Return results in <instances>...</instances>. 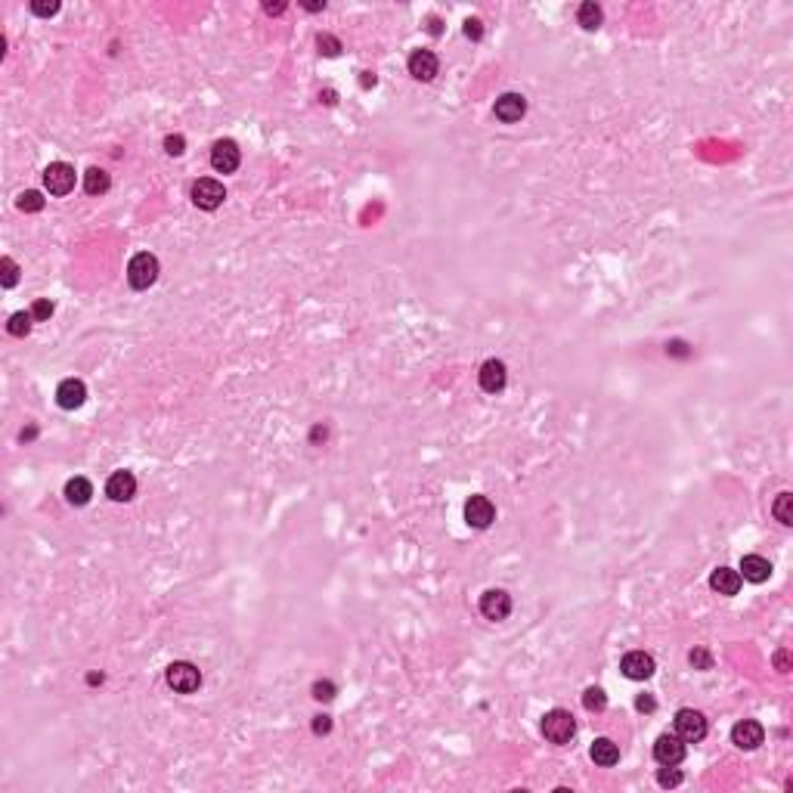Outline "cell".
I'll return each mask as SVG.
<instances>
[{
  "mask_svg": "<svg viewBox=\"0 0 793 793\" xmlns=\"http://www.w3.org/2000/svg\"><path fill=\"white\" fill-rule=\"evenodd\" d=\"M542 735H545V740H552V744L564 747L576 735V719L567 710H561V706L558 710H549L542 716Z\"/></svg>",
  "mask_w": 793,
  "mask_h": 793,
  "instance_id": "6da1fadb",
  "label": "cell"
},
{
  "mask_svg": "<svg viewBox=\"0 0 793 793\" xmlns=\"http://www.w3.org/2000/svg\"><path fill=\"white\" fill-rule=\"evenodd\" d=\"M158 279V258L149 251H140L133 254L131 263H127V283H131V288H136V292H146V288L155 285Z\"/></svg>",
  "mask_w": 793,
  "mask_h": 793,
  "instance_id": "7a4b0ae2",
  "label": "cell"
},
{
  "mask_svg": "<svg viewBox=\"0 0 793 793\" xmlns=\"http://www.w3.org/2000/svg\"><path fill=\"white\" fill-rule=\"evenodd\" d=\"M165 679H168V685L174 688L177 694H192V691H199V685H202L199 667H192V663H186V660L170 663L168 672H165Z\"/></svg>",
  "mask_w": 793,
  "mask_h": 793,
  "instance_id": "3957f363",
  "label": "cell"
},
{
  "mask_svg": "<svg viewBox=\"0 0 793 793\" xmlns=\"http://www.w3.org/2000/svg\"><path fill=\"white\" fill-rule=\"evenodd\" d=\"M676 735L685 740V744H701V740L706 738V716L701 710H691V706L679 710L676 713Z\"/></svg>",
  "mask_w": 793,
  "mask_h": 793,
  "instance_id": "277c9868",
  "label": "cell"
},
{
  "mask_svg": "<svg viewBox=\"0 0 793 793\" xmlns=\"http://www.w3.org/2000/svg\"><path fill=\"white\" fill-rule=\"evenodd\" d=\"M226 199L224 183L214 180V177H202V180L192 183V204L202 211H217Z\"/></svg>",
  "mask_w": 793,
  "mask_h": 793,
  "instance_id": "5b68a950",
  "label": "cell"
},
{
  "mask_svg": "<svg viewBox=\"0 0 793 793\" xmlns=\"http://www.w3.org/2000/svg\"><path fill=\"white\" fill-rule=\"evenodd\" d=\"M44 186L50 195H68L75 190V168L68 161H53L44 170Z\"/></svg>",
  "mask_w": 793,
  "mask_h": 793,
  "instance_id": "8992f818",
  "label": "cell"
},
{
  "mask_svg": "<svg viewBox=\"0 0 793 793\" xmlns=\"http://www.w3.org/2000/svg\"><path fill=\"white\" fill-rule=\"evenodd\" d=\"M239 161H242V149H239L236 140H217L211 146V168L217 174H233L239 168Z\"/></svg>",
  "mask_w": 793,
  "mask_h": 793,
  "instance_id": "52a82bcc",
  "label": "cell"
},
{
  "mask_svg": "<svg viewBox=\"0 0 793 793\" xmlns=\"http://www.w3.org/2000/svg\"><path fill=\"white\" fill-rule=\"evenodd\" d=\"M465 521L471 527H477V530H487V527L496 521V505H493L487 496L477 493V496H471L465 502Z\"/></svg>",
  "mask_w": 793,
  "mask_h": 793,
  "instance_id": "ba28073f",
  "label": "cell"
},
{
  "mask_svg": "<svg viewBox=\"0 0 793 793\" xmlns=\"http://www.w3.org/2000/svg\"><path fill=\"white\" fill-rule=\"evenodd\" d=\"M620 669H623L626 679L645 682V679L654 676V657L645 654V651H629V654H623V660H620Z\"/></svg>",
  "mask_w": 793,
  "mask_h": 793,
  "instance_id": "9c48e42d",
  "label": "cell"
},
{
  "mask_svg": "<svg viewBox=\"0 0 793 793\" xmlns=\"http://www.w3.org/2000/svg\"><path fill=\"white\" fill-rule=\"evenodd\" d=\"M654 760L660 765H679L685 760V740L679 735H660L654 740Z\"/></svg>",
  "mask_w": 793,
  "mask_h": 793,
  "instance_id": "30bf717a",
  "label": "cell"
},
{
  "mask_svg": "<svg viewBox=\"0 0 793 793\" xmlns=\"http://www.w3.org/2000/svg\"><path fill=\"white\" fill-rule=\"evenodd\" d=\"M493 112H496V118L502 124H515L527 115V99L521 97V93H502V97L496 99V106H493Z\"/></svg>",
  "mask_w": 793,
  "mask_h": 793,
  "instance_id": "8fae6325",
  "label": "cell"
},
{
  "mask_svg": "<svg viewBox=\"0 0 793 793\" xmlns=\"http://www.w3.org/2000/svg\"><path fill=\"white\" fill-rule=\"evenodd\" d=\"M481 613L487 620H505L508 613H511V595L505 592V589H490V592H483L481 595Z\"/></svg>",
  "mask_w": 793,
  "mask_h": 793,
  "instance_id": "7c38bea8",
  "label": "cell"
},
{
  "mask_svg": "<svg viewBox=\"0 0 793 793\" xmlns=\"http://www.w3.org/2000/svg\"><path fill=\"white\" fill-rule=\"evenodd\" d=\"M765 740V728L756 719H744L731 728V744L740 750H756Z\"/></svg>",
  "mask_w": 793,
  "mask_h": 793,
  "instance_id": "4fadbf2b",
  "label": "cell"
},
{
  "mask_svg": "<svg viewBox=\"0 0 793 793\" xmlns=\"http://www.w3.org/2000/svg\"><path fill=\"white\" fill-rule=\"evenodd\" d=\"M477 381H481V390H487V394H499L502 388H505L508 381V369L502 360H487L481 366V372H477Z\"/></svg>",
  "mask_w": 793,
  "mask_h": 793,
  "instance_id": "5bb4252c",
  "label": "cell"
},
{
  "mask_svg": "<svg viewBox=\"0 0 793 793\" xmlns=\"http://www.w3.org/2000/svg\"><path fill=\"white\" fill-rule=\"evenodd\" d=\"M437 68H440V62L431 50H412V56H409V75L415 81H434L437 78Z\"/></svg>",
  "mask_w": 793,
  "mask_h": 793,
  "instance_id": "9a60e30c",
  "label": "cell"
},
{
  "mask_svg": "<svg viewBox=\"0 0 793 793\" xmlns=\"http://www.w3.org/2000/svg\"><path fill=\"white\" fill-rule=\"evenodd\" d=\"M84 400H87V388H84L81 378H65L59 381L56 388V403L62 409H78L84 406Z\"/></svg>",
  "mask_w": 793,
  "mask_h": 793,
  "instance_id": "2e32d148",
  "label": "cell"
},
{
  "mask_svg": "<svg viewBox=\"0 0 793 793\" xmlns=\"http://www.w3.org/2000/svg\"><path fill=\"white\" fill-rule=\"evenodd\" d=\"M133 493H136V477H133L131 471H115V474H109V481H106V496L112 499V502H127V499H133Z\"/></svg>",
  "mask_w": 793,
  "mask_h": 793,
  "instance_id": "e0dca14e",
  "label": "cell"
},
{
  "mask_svg": "<svg viewBox=\"0 0 793 793\" xmlns=\"http://www.w3.org/2000/svg\"><path fill=\"white\" fill-rule=\"evenodd\" d=\"M740 583H744V579H740V574H738V570H731V567H716L713 576H710V589L719 592V595H726V598H731V595L740 592Z\"/></svg>",
  "mask_w": 793,
  "mask_h": 793,
  "instance_id": "ac0fdd59",
  "label": "cell"
},
{
  "mask_svg": "<svg viewBox=\"0 0 793 793\" xmlns=\"http://www.w3.org/2000/svg\"><path fill=\"white\" fill-rule=\"evenodd\" d=\"M740 579H747V583H765V579H769V574H772V564H769V558H762V555H744L740 558Z\"/></svg>",
  "mask_w": 793,
  "mask_h": 793,
  "instance_id": "d6986e66",
  "label": "cell"
},
{
  "mask_svg": "<svg viewBox=\"0 0 793 793\" xmlns=\"http://www.w3.org/2000/svg\"><path fill=\"white\" fill-rule=\"evenodd\" d=\"M592 762L595 765H604V769H611V765H617L620 762V747L613 744L611 738H598V740H592Z\"/></svg>",
  "mask_w": 793,
  "mask_h": 793,
  "instance_id": "ffe728a7",
  "label": "cell"
},
{
  "mask_svg": "<svg viewBox=\"0 0 793 793\" xmlns=\"http://www.w3.org/2000/svg\"><path fill=\"white\" fill-rule=\"evenodd\" d=\"M93 496V483L87 481V477H72V481L65 483V499L72 502V505H87Z\"/></svg>",
  "mask_w": 793,
  "mask_h": 793,
  "instance_id": "44dd1931",
  "label": "cell"
},
{
  "mask_svg": "<svg viewBox=\"0 0 793 793\" xmlns=\"http://www.w3.org/2000/svg\"><path fill=\"white\" fill-rule=\"evenodd\" d=\"M112 186V180H109V174L102 168H87L84 170V192L87 195H102Z\"/></svg>",
  "mask_w": 793,
  "mask_h": 793,
  "instance_id": "7402d4cb",
  "label": "cell"
},
{
  "mask_svg": "<svg viewBox=\"0 0 793 793\" xmlns=\"http://www.w3.org/2000/svg\"><path fill=\"white\" fill-rule=\"evenodd\" d=\"M601 19H604V13H601V6L595 4V0H586V4H579V10H576V22L583 25L586 31H595L601 25Z\"/></svg>",
  "mask_w": 793,
  "mask_h": 793,
  "instance_id": "603a6c76",
  "label": "cell"
},
{
  "mask_svg": "<svg viewBox=\"0 0 793 793\" xmlns=\"http://www.w3.org/2000/svg\"><path fill=\"white\" fill-rule=\"evenodd\" d=\"M31 322H34L31 313L19 310V313H13V317H10V322H6V332H10L13 338H25L31 332Z\"/></svg>",
  "mask_w": 793,
  "mask_h": 793,
  "instance_id": "cb8c5ba5",
  "label": "cell"
},
{
  "mask_svg": "<svg viewBox=\"0 0 793 793\" xmlns=\"http://www.w3.org/2000/svg\"><path fill=\"white\" fill-rule=\"evenodd\" d=\"M772 511H775V518H778L784 527H790V524H793V496H790V493H778V499H775Z\"/></svg>",
  "mask_w": 793,
  "mask_h": 793,
  "instance_id": "d4e9b609",
  "label": "cell"
},
{
  "mask_svg": "<svg viewBox=\"0 0 793 793\" xmlns=\"http://www.w3.org/2000/svg\"><path fill=\"white\" fill-rule=\"evenodd\" d=\"M16 204H19V211H25V214H38V211L44 208V195H40L38 190H25L19 199H16Z\"/></svg>",
  "mask_w": 793,
  "mask_h": 793,
  "instance_id": "484cf974",
  "label": "cell"
},
{
  "mask_svg": "<svg viewBox=\"0 0 793 793\" xmlns=\"http://www.w3.org/2000/svg\"><path fill=\"white\" fill-rule=\"evenodd\" d=\"M583 706L589 713H601L604 706H608V694H604L601 688H595V685L586 688V691H583Z\"/></svg>",
  "mask_w": 793,
  "mask_h": 793,
  "instance_id": "4316f807",
  "label": "cell"
},
{
  "mask_svg": "<svg viewBox=\"0 0 793 793\" xmlns=\"http://www.w3.org/2000/svg\"><path fill=\"white\" fill-rule=\"evenodd\" d=\"M53 310H56V307H53V301H50V297H38V301L31 304L28 313L34 317V322H47L50 317H53Z\"/></svg>",
  "mask_w": 793,
  "mask_h": 793,
  "instance_id": "83f0119b",
  "label": "cell"
},
{
  "mask_svg": "<svg viewBox=\"0 0 793 793\" xmlns=\"http://www.w3.org/2000/svg\"><path fill=\"white\" fill-rule=\"evenodd\" d=\"M0 270H4V276H0L4 288H13L16 283H19V263H16L13 258H4V261H0Z\"/></svg>",
  "mask_w": 793,
  "mask_h": 793,
  "instance_id": "f1b7e54d",
  "label": "cell"
},
{
  "mask_svg": "<svg viewBox=\"0 0 793 793\" xmlns=\"http://www.w3.org/2000/svg\"><path fill=\"white\" fill-rule=\"evenodd\" d=\"M688 663H691L694 669H713V654L706 651V647H694V651L688 654Z\"/></svg>",
  "mask_w": 793,
  "mask_h": 793,
  "instance_id": "f546056e",
  "label": "cell"
},
{
  "mask_svg": "<svg viewBox=\"0 0 793 793\" xmlns=\"http://www.w3.org/2000/svg\"><path fill=\"white\" fill-rule=\"evenodd\" d=\"M313 697H317V701H332V697L338 694V688H335V682H329V679H319V682H313Z\"/></svg>",
  "mask_w": 793,
  "mask_h": 793,
  "instance_id": "4dcf8cb0",
  "label": "cell"
},
{
  "mask_svg": "<svg viewBox=\"0 0 793 793\" xmlns=\"http://www.w3.org/2000/svg\"><path fill=\"white\" fill-rule=\"evenodd\" d=\"M657 784H660V787H679V784H682V772H676V765H663L660 775H657Z\"/></svg>",
  "mask_w": 793,
  "mask_h": 793,
  "instance_id": "1f68e13d",
  "label": "cell"
},
{
  "mask_svg": "<svg viewBox=\"0 0 793 793\" xmlns=\"http://www.w3.org/2000/svg\"><path fill=\"white\" fill-rule=\"evenodd\" d=\"M317 44H319V50H322L326 56H338V53H341V40L332 38V34H319Z\"/></svg>",
  "mask_w": 793,
  "mask_h": 793,
  "instance_id": "d6a6232c",
  "label": "cell"
},
{
  "mask_svg": "<svg viewBox=\"0 0 793 793\" xmlns=\"http://www.w3.org/2000/svg\"><path fill=\"white\" fill-rule=\"evenodd\" d=\"M183 149H186V140L180 133L165 136V152H168V155H183Z\"/></svg>",
  "mask_w": 793,
  "mask_h": 793,
  "instance_id": "836d02e7",
  "label": "cell"
},
{
  "mask_svg": "<svg viewBox=\"0 0 793 793\" xmlns=\"http://www.w3.org/2000/svg\"><path fill=\"white\" fill-rule=\"evenodd\" d=\"M31 13H34V16H56V13H59V4H56V0H50V4H40V0H34V4H31Z\"/></svg>",
  "mask_w": 793,
  "mask_h": 793,
  "instance_id": "e575fe53",
  "label": "cell"
},
{
  "mask_svg": "<svg viewBox=\"0 0 793 793\" xmlns=\"http://www.w3.org/2000/svg\"><path fill=\"white\" fill-rule=\"evenodd\" d=\"M329 731H332V716L326 713L313 716V735H329Z\"/></svg>",
  "mask_w": 793,
  "mask_h": 793,
  "instance_id": "d590c367",
  "label": "cell"
},
{
  "mask_svg": "<svg viewBox=\"0 0 793 793\" xmlns=\"http://www.w3.org/2000/svg\"><path fill=\"white\" fill-rule=\"evenodd\" d=\"M465 34L471 40H481L483 38V22L481 19H465Z\"/></svg>",
  "mask_w": 793,
  "mask_h": 793,
  "instance_id": "8d00e7d4",
  "label": "cell"
},
{
  "mask_svg": "<svg viewBox=\"0 0 793 793\" xmlns=\"http://www.w3.org/2000/svg\"><path fill=\"white\" fill-rule=\"evenodd\" d=\"M635 706H638V710H642V713H654V710H657V701H654L651 694H638Z\"/></svg>",
  "mask_w": 793,
  "mask_h": 793,
  "instance_id": "74e56055",
  "label": "cell"
},
{
  "mask_svg": "<svg viewBox=\"0 0 793 793\" xmlns=\"http://www.w3.org/2000/svg\"><path fill=\"white\" fill-rule=\"evenodd\" d=\"M775 663H778V669H781V672H787V667H790L787 651H778V654H775Z\"/></svg>",
  "mask_w": 793,
  "mask_h": 793,
  "instance_id": "f35d334b",
  "label": "cell"
},
{
  "mask_svg": "<svg viewBox=\"0 0 793 793\" xmlns=\"http://www.w3.org/2000/svg\"><path fill=\"white\" fill-rule=\"evenodd\" d=\"M263 10H267L270 16H279V13L285 10V4H263Z\"/></svg>",
  "mask_w": 793,
  "mask_h": 793,
  "instance_id": "ab89813d",
  "label": "cell"
},
{
  "mask_svg": "<svg viewBox=\"0 0 793 793\" xmlns=\"http://www.w3.org/2000/svg\"><path fill=\"white\" fill-rule=\"evenodd\" d=\"M428 31H431V34H440V22H437V19H434V16H431V19H428Z\"/></svg>",
  "mask_w": 793,
  "mask_h": 793,
  "instance_id": "60d3db41",
  "label": "cell"
},
{
  "mask_svg": "<svg viewBox=\"0 0 793 793\" xmlns=\"http://www.w3.org/2000/svg\"><path fill=\"white\" fill-rule=\"evenodd\" d=\"M99 682H102V672H90L87 676V685H99Z\"/></svg>",
  "mask_w": 793,
  "mask_h": 793,
  "instance_id": "b9f144b4",
  "label": "cell"
},
{
  "mask_svg": "<svg viewBox=\"0 0 793 793\" xmlns=\"http://www.w3.org/2000/svg\"><path fill=\"white\" fill-rule=\"evenodd\" d=\"M304 6H307V10H310V13H319L322 6H326V4H304Z\"/></svg>",
  "mask_w": 793,
  "mask_h": 793,
  "instance_id": "7bdbcfd3",
  "label": "cell"
}]
</instances>
